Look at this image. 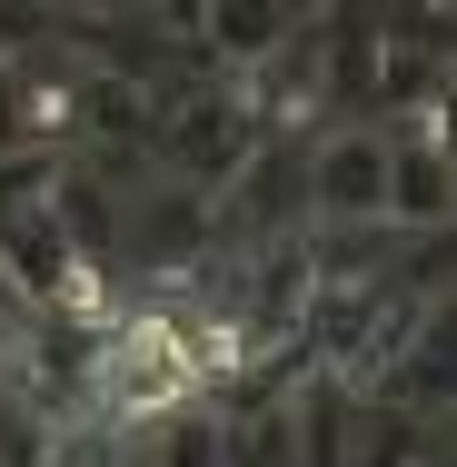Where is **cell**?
<instances>
[{
    "label": "cell",
    "mask_w": 457,
    "mask_h": 467,
    "mask_svg": "<svg viewBox=\"0 0 457 467\" xmlns=\"http://www.w3.org/2000/svg\"><path fill=\"white\" fill-rule=\"evenodd\" d=\"M160 467H229V428H219V418H170Z\"/></svg>",
    "instance_id": "5b68a950"
},
{
    "label": "cell",
    "mask_w": 457,
    "mask_h": 467,
    "mask_svg": "<svg viewBox=\"0 0 457 467\" xmlns=\"http://www.w3.org/2000/svg\"><path fill=\"white\" fill-rule=\"evenodd\" d=\"M150 109H160V130H150V150L170 160V180L180 189H229L239 170H249V150H259V119L229 99V80H199V90H150Z\"/></svg>",
    "instance_id": "6da1fadb"
},
{
    "label": "cell",
    "mask_w": 457,
    "mask_h": 467,
    "mask_svg": "<svg viewBox=\"0 0 457 467\" xmlns=\"http://www.w3.org/2000/svg\"><path fill=\"white\" fill-rule=\"evenodd\" d=\"M388 229L408 239L448 229V109H418L408 130H388Z\"/></svg>",
    "instance_id": "3957f363"
},
{
    "label": "cell",
    "mask_w": 457,
    "mask_h": 467,
    "mask_svg": "<svg viewBox=\"0 0 457 467\" xmlns=\"http://www.w3.org/2000/svg\"><path fill=\"white\" fill-rule=\"evenodd\" d=\"M298 209H308V199H298V150H288V140H259V150H249V170L229 180V209H219V219H229V229H249V239L269 249V239H288V219H298Z\"/></svg>",
    "instance_id": "277c9868"
},
{
    "label": "cell",
    "mask_w": 457,
    "mask_h": 467,
    "mask_svg": "<svg viewBox=\"0 0 457 467\" xmlns=\"http://www.w3.org/2000/svg\"><path fill=\"white\" fill-rule=\"evenodd\" d=\"M298 199L318 229H388V130H318V150H298Z\"/></svg>",
    "instance_id": "7a4b0ae2"
}]
</instances>
